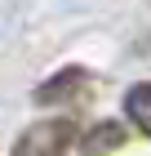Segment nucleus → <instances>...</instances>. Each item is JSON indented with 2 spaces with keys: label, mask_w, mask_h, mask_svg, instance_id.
<instances>
[{
  "label": "nucleus",
  "mask_w": 151,
  "mask_h": 156,
  "mask_svg": "<svg viewBox=\"0 0 151 156\" xmlns=\"http://www.w3.org/2000/svg\"><path fill=\"white\" fill-rule=\"evenodd\" d=\"M76 143V125L67 116L40 120V125H27V134H18L13 143V156H62Z\"/></svg>",
  "instance_id": "nucleus-1"
},
{
  "label": "nucleus",
  "mask_w": 151,
  "mask_h": 156,
  "mask_svg": "<svg viewBox=\"0 0 151 156\" xmlns=\"http://www.w3.org/2000/svg\"><path fill=\"white\" fill-rule=\"evenodd\" d=\"M125 116L138 125L142 134L151 138V80H142V85H133L125 94Z\"/></svg>",
  "instance_id": "nucleus-2"
},
{
  "label": "nucleus",
  "mask_w": 151,
  "mask_h": 156,
  "mask_svg": "<svg viewBox=\"0 0 151 156\" xmlns=\"http://www.w3.org/2000/svg\"><path fill=\"white\" fill-rule=\"evenodd\" d=\"M125 143V129H120L116 120H102L98 129H89V138L80 143L84 156H107V152H116V147Z\"/></svg>",
  "instance_id": "nucleus-3"
},
{
  "label": "nucleus",
  "mask_w": 151,
  "mask_h": 156,
  "mask_svg": "<svg viewBox=\"0 0 151 156\" xmlns=\"http://www.w3.org/2000/svg\"><path fill=\"white\" fill-rule=\"evenodd\" d=\"M76 85H84V72H58L49 85H40L36 89V103H53V98H67V94H76Z\"/></svg>",
  "instance_id": "nucleus-4"
}]
</instances>
